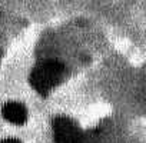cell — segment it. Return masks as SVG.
I'll use <instances>...</instances> for the list:
<instances>
[{
	"label": "cell",
	"instance_id": "6da1fadb",
	"mask_svg": "<svg viewBox=\"0 0 146 143\" xmlns=\"http://www.w3.org/2000/svg\"><path fill=\"white\" fill-rule=\"evenodd\" d=\"M66 75V67L63 63L57 60H43L39 62L30 73V85L43 96L50 93L53 87H56Z\"/></svg>",
	"mask_w": 146,
	"mask_h": 143
},
{
	"label": "cell",
	"instance_id": "7a4b0ae2",
	"mask_svg": "<svg viewBox=\"0 0 146 143\" xmlns=\"http://www.w3.org/2000/svg\"><path fill=\"white\" fill-rule=\"evenodd\" d=\"M53 139L54 143H85L86 136L76 122L64 116H57L53 119Z\"/></svg>",
	"mask_w": 146,
	"mask_h": 143
},
{
	"label": "cell",
	"instance_id": "3957f363",
	"mask_svg": "<svg viewBox=\"0 0 146 143\" xmlns=\"http://www.w3.org/2000/svg\"><path fill=\"white\" fill-rule=\"evenodd\" d=\"M2 115L3 117L17 126H22L27 122V109L23 103L20 102H7L3 109H2Z\"/></svg>",
	"mask_w": 146,
	"mask_h": 143
},
{
	"label": "cell",
	"instance_id": "277c9868",
	"mask_svg": "<svg viewBox=\"0 0 146 143\" xmlns=\"http://www.w3.org/2000/svg\"><path fill=\"white\" fill-rule=\"evenodd\" d=\"M0 143H22L19 139H15V137H6L3 140H0Z\"/></svg>",
	"mask_w": 146,
	"mask_h": 143
}]
</instances>
